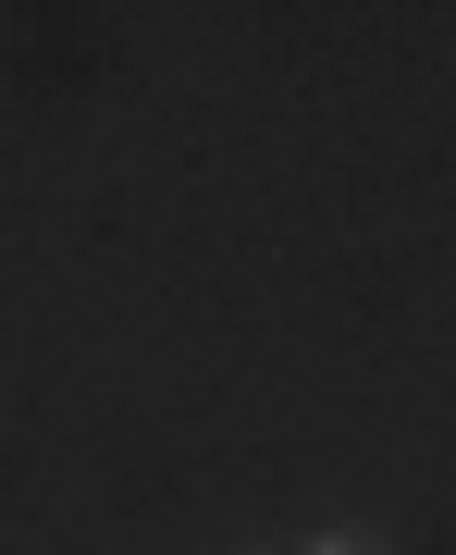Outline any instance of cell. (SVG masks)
Segmentation results:
<instances>
[{"label": "cell", "instance_id": "1", "mask_svg": "<svg viewBox=\"0 0 456 555\" xmlns=\"http://www.w3.org/2000/svg\"><path fill=\"white\" fill-rule=\"evenodd\" d=\"M297 555H395V543H382V531H370V518H321V531H309Z\"/></svg>", "mask_w": 456, "mask_h": 555}, {"label": "cell", "instance_id": "2", "mask_svg": "<svg viewBox=\"0 0 456 555\" xmlns=\"http://www.w3.org/2000/svg\"><path fill=\"white\" fill-rule=\"evenodd\" d=\"M235 555H272V543H235Z\"/></svg>", "mask_w": 456, "mask_h": 555}]
</instances>
